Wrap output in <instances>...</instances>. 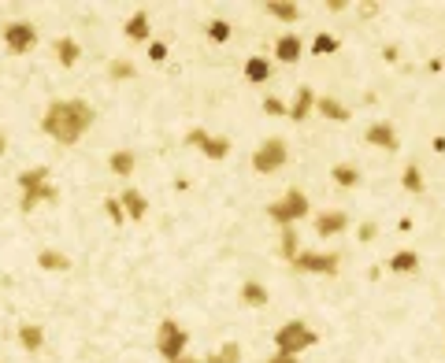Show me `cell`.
Returning <instances> with one entry per match:
<instances>
[{"label":"cell","mask_w":445,"mask_h":363,"mask_svg":"<svg viewBox=\"0 0 445 363\" xmlns=\"http://www.w3.org/2000/svg\"><path fill=\"white\" fill-rule=\"evenodd\" d=\"M89 126H93V108L86 101H56L49 104V112L41 119V130L60 145H75Z\"/></svg>","instance_id":"cell-1"},{"label":"cell","mask_w":445,"mask_h":363,"mask_svg":"<svg viewBox=\"0 0 445 363\" xmlns=\"http://www.w3.org/2000/svg\"><path fill=\"white\" fill-rule=\"evenodd\" d=\"M315 341H320V338H315V330H312V326H304L301 319L286 323L282 330L275 334V345H278V356H297V352L312 349Z\"/></svg>","instance_id":"cell-2"},{"label":"cell","mask_w":445,"mask_h":363,"mask_svg":"<svg viewBox=\"0 0 445 363\" xmlns=\"http://www.w3.org/2000/svg\"><path fill=\"white\" fill-rule=\"evenodd\" d=\"M186 345H189V334L178 326L175 319H163L160 323V334H156V349H160V356L167 360V363H175L178 356H186Z\"/></svg>","instance_id":"cell-3"},{"label":"cell","mask_w":445,"mask_h":363,"mask_svg":"<svg viewBox=\"0 0 445 363\" xmlns=\"http://www.w3.org/2000/svg\"><path fill=\"white\" fill-rule=\"evenodd\" d=\"M267 215H271L278 226H289V223L304 219V215H308V197L301 193V189H289L282 201H275V204L267 208Z\"/></svg>","instance_id":"cell-4"},{"label":"cell","mask_w":445,"mask_h":363,"mask_svg":"<svg viewBox=\"0 0 445 363\" xmlns=\"http://www.w3.org/2000/svg\"><path fill=\"white\" fill-rule=\"evenodd\" d=\"M286 163V141L282 138H267L256 149V156H252V167L260 171V175H271V171H278Z\"/></svg>","instance_id":"cell-5"},{"label":"cell","mask_w":445,"mask_h":363,"mask_svg":"<svg viewBox=\"0 0 445 363\" xmlns=\"http://www.w3.org/2000/svg\"><path fill=\"white\" fill-rule=\"evenodd\" d=\"M341 256L338 252H297L293 267L297 271H308V275H334L338 271Z\"/></svg>","instance_id":"cell-6"},{"label":"cell","mask_w":445,"mask_h":363,"mask_svg":"<svg viewBox=\"0 0 445 363\" xmlns=\"http://www.w3.org/2000/svg\"><path fill=\"white\" fill-rule=\"evenodd\" d=\"M4 45H8V52L23 56V52H30L34 45H38V30H34L30 23H8L4 26Z\"/></svg>","instance_id":"cell-7"},{"label":"cell","mask_w":445,"mask_h":363,"mask_svg":"<svg viewBox=\"0 0 445 363\" xmlns=\"http://www.w3.org/2000/svg\"><path fill=\"white\" fill-rule=\"evenodd\" d=\"M312 108H315V93H312V86H301V89H297V97H293V108H289V119H293V123H304Z\"/></svg>","instance_id":"cell-8"},{"label":"cell","mask_w":445,"mask_h":363,"mask_svg":"<svg viewBox=\"0 0 445 363\" xmlns=\"http://www.w3.org/2000/svg\"><path fill=\"white\" fill-rule=\"evenodd\" d=\"M349 219H345V212H320L315 215V230L323 234V238H330V234H341Z\"/></svg>","instance_id":"cell-9"},{"label":"cell","mask_w":445,"mask_h":363,"mask_svg":"<svg viewBox=\"0 0 445 363\" xmlns=\"http://www.w3.org/2000/svg\"><path fill=\"white\" fill-rule=\"evenodd\" d=\"M145 212H149L145 197L138 193V189H126V193H123V215H126V219H134V223H138V219H145Z\"/></svg>","instance_id":"cell-10"},{"label":"cell","mask_w":445,"mask_h":363,"mask_svg":"<svg viewBox=\"0 0 445 363\" xmlns=\"http://www.w3.org/2000/svg\"><path fill=\"white\" fill-rule=\"evenodd\" d=\"M368 141L378 145V149H386V152L397 149V138H394V126H389V123H375V126H371V130H368Z\"/></svg>","instance_id":"cell-11"},{"label":"cell","mask_w":445,"mask_h":363,"mask_svg":"<svg viewBox=\"0 0 445 363\" xmlns=\"http://www.w3.org/2000/svg\"><path fill=\"white\" fill-rule=\"evenodd\" d=\"M41 201H56V189H52L49 182L38 186V189H26V193H23V212H34Z\"/></svg>","instance_id":"cell-12"},{"label":"cell","mask_w":445,"mask_h":363,"mask_svg":"<svg viewBox=\"0 0 445 363\" xmlns=\"http://www.w3.org/2000/svg\"><path fill=\"white\" fill-rule=\"evenodd\" d=\"M19 341H23L26 352H38L41 345H45V330H41L38 323H26V326H19Z\"/></svg>","instance_id":"cell-13"},{"label":"cell","mask_w":445,"mask_h":363,"mask_svg":"<svg viewBox=\"0 0 445 363\" xmlns=\"http://www.w3.org/2000/svg\"><path fill=\"white\" fill-rule=\"evenodd\" d=\"M275 56L282 60V63H297V60H301V38H293V34L282 38V41L275 45Z\"/></svg>","instance_id":"cell-14"},{"label":"cell","mask_w":445,"mask_h":363,"mask_svg":"<svg viewBox=\"0 0 445 363\" xmlns=\"http://www.w3.org/2000/svg\"><path fill=\"white\" fill-rule=\"evenodd\" d=\"M315 108H320V112L326 115V119H349V108H345V104H338V101H334V97H315Z\"/></svg>","instance_id":"cell-15"},{"label":"cell","mask_w":445,"mask_h":363,"mask_svg":"<svg viewBox=\"0 0 445 363\" xmlns=\"http://www.w3.org/2000/svg\"><path fill=\"white\" fill-rule=\"evenodd\" d=\"M78 56H82V49H78L71 38H60V41H56V60L63 63V67H75Z\"/></svg>","instance_id":"cell-16"},{"label":"cell","mask_w":445,"mask_h":363,"mask_svg":"<svg viewBox=\"0 0 445 363\" xmlns=\"http://www.w3.org/2000/svg\"><path fill=\"white\" fill-rule=\"evenodd\" d=\"M134 163H138V156H134L130 149H119V152H112V160H108V167H112L115 175H130V171H134Z\"/></svg>","instance_id":"cell-17"},{"label":"cell","mask_w":445,"mask_h":363,"mask_svg":"<svg viewBox=\"0 0 445 363\" xmlns=\"http://www.w3.org/2000/svg\"><path fill=\"white\" fill-rule=\"evenodd\" d=\"M126 38H130V41H145V38H149V15L138 12L134 19H126Z\"/></svg>","instance_id":"cell-18"},{"label":"cell","mask_w":445,"mask_h":363,"mask_svg":"<svg viewBox=\"0 0 445 363\" xmlns=\"http://www.w3.org/2000/svg\"><path fill=\"white\" fill-rule=\"evenodd\" d=\"M241 301L252 304V308H263V304H267V289H263L260 282H245L241 286Z\"/></svg>","instance_id":"cell-19"},{"label":"cell","mask_w":445,"mask_h":363,"mask_svg":"<svg viewBox=\"0 0 445 363\" xmlns=\"http://www.w3.org/2000/svg\"><path fill=\"white\" fill-rule=\"evenodd\" d=\"M45 182H49V167H30V171H23V175H19L23 193H26V189H38V186H45Z\"/></svg>","instance_id":"cell-20"},{"label":"cell","mask_w":445,"mask_h":363,"mask_svg":"<svg viewBox=\"0 0 445 363\" xmlns=\"http://www.w3.org/2000/svg\"><path fill=\"white\" fill-rule=\"evenodd\" d=\"M38 263H41L45 271H67L71 267V260L63 256V252H56V249H45L41 256H38Z\"/></svg>","instance_id":"cell-21"},{"label":"cell","mask_w":445,"mask_h":363,"mask_svg":"<svg viewBox=\"0 0 445 363\" xmlns=\"http://www.w3.org/2000/svg\"><path fill=\"white\" fill-rule=\"evenodd\" d=\"M208 363H241V345L226 341L223 349H215L212 356H208Z\"/></svg>","instance_id":"cell-22"},{"label":"cell","mask_w":445,"mask_h":363,"mask_svg":"<svg viewBox=\"0 0 445 363\" xmlns=\"http://www.w3.org/2000/svg\"><path fill=\"white\" fill-rule=\"evenodd\" d=\"M263 12L267 15H275V19H282V23H293L297 19V4H278V0H267V4H263Z\"/></svg>","instance_id":"cell-23"},{"label":"cell","mask_w":445,"mask_h":363,"mask_svg":"<svg viewBox=\"0 0 445 363\" xmlns=\"http://www.w3.org/2000/svg\"><path fill=\"white\" fill-rule=\"evenodd\" d=\"M267 75H271V63L267 60L252 56L249 63H245V78H249V82H267Z\"/></svg>","instance_id":"cell-24"},{"label":"cell","mask_w":445,"mask_h":363,"mask_svg":"<svg viewBox=\"0 0 445 363\" xmlns=\"http://www.w3.org/2000/svg\"><path fill=\"white\" fill-rule=\"evenodd\" d=\"M401 186L408 189V193H423V175H420V163H408L405 167V178H401Z\"/></svg>","instance_id":"cell-25"},{"label":"cell","mask_w":445,"mask_h":363,"mask_svg":"<svg viewBox=\"0 0 445 363\" xmlns=\"http://www.w3.org/2000/svg\"><path fill=\"white\" fill-rule=\"evenodd\" d=\"M330 178L338 182V186L349 189V186H357V182H360V171H357V167H349V163H338V167L330 171Z\"/></svg>","instance_id":"cell-26"},{"label":"cell","mask_w":445,"mask_h":363,"mask_svg":"<svg viewBox=\"0 0 445 363\" xmlns=\"http://www.w3.org/2000/svg\"><path fill=\"white\" fill-rule=\"evenodd\" d=\"M420 267V256H416V252H397V256H389V271H397V275H401V271H416Z\"/></svg>","instance_id":"cell-27"},{"label":"cell","mask_w":445,"mask_h":363,"mask_svg":"<svg viewBox=\"0 0 445 363\" xmlns=\"http://www.w3.org/2000/svg\"><path fill=\"white\" fill-rule=\"evenodd\" d=\"M201 149H204V156H208V160H223L226 152H230V141H226V138H208V141L201 145Z\"/></svg>","instance_id":"cell-28"},{"label":"cell","mask_w":445,"mask_h":363,"mask_svg":"<svg viewBox=\"0 0 445 363\" xmlns=\"http://www.w3.org/2000/svg\"><path fill=\"white\" fill-rule=\"evenodd\" d=\"M108 75H112L115 82H126V78H134V63H130V60H112Z\"/></svg>","instance_id":"cell-29"},{"label":"cell","mask_w":445,"mask_h":363,"mask_svg":"<svg viewBox=\"0 0 445 363\" xmlns=\"http://www.w3.org/2000/svg\"><path fill=\"white\" fill-rule=\"evenodd\" d=\"M282 256L289 263L297 260V234H293V226H282Z\"/></svg>","instance_id":"cell-30"},{"label":"cell","mask_w":445,"mask_h":363,"mask_svg":"<svg viewBox=\"0 0 445 363\" xmlns=\"http://www.w3.org/2000/svg\"><path fill=\"white\" fill-rule=\"evenodd\" d=\"M334 49H338V41H334L330 34H320V38L312 41V52H315V56H330Z\"/></svg>","instance_id":"cell-31"},{"label":"cell","mask_w":445,"mask_h":363,"mask_svg":"<svg viewBox=\"0 0 445 363\" xmlns=\"http://www.w3.org/2000/svg\"><path fill=\"white\" fill-rule=\"evenodd\" d=\"M208 38H212V41H226V38H230V23H223V19L208 23Z\"/></svg>","instance_id":"cell-32"},{"label":"cell","mask_w":445,"mask_h":363,"mask_svg":"<svg viewBox=\"0 0 445 363\" xmlns=\"http://www.w3.org/2000/svg\"><path fill=\"white\" fill-rule=\"evenodd\" d=\"M263 112H267V115H286L289 108L278 101V97H267V101H263Z\"/></svg>","instance_id":"cell-33"},{"label":"cell","mask_w":445,"mask_h":363,"mask_svg":"<svg viewBox=\"0 0 445 363\" xmlns=\"http://www.w3.org/2000/svg\"><path fill=\"white\" fill-rule=\"evenodd\" d=\"M104 212L112 215V223H115V226L126 223V215H123V204H119V201H108V204H104Z\"/></svg>","instance_id":"cell-34"},{"label":"cell","mask_w":445,"mask_h":363,"mask_svg":"<svg viewBox=\"0 0 445 363\" xmlns=\"http://www.w3.org/2000/svg\"><path fill=\"white\" fill-rule=\"evenodd\" d=\"M378 238V226L375 223H364V226H360V241H375Z\"/></svg>","instance_id":"cell-35"},{"label":"cell","mask_w":445,"mask_h":363,"mask_svg":"<svg viewBox=\"0 0 445 363\" xmlns=\"http://www.w3.org/2000/svg\"><path fill=\"white\" fill-rule=\"evenodd\" d=\"M186 141H189V145H197V149H201V145L208 141V134H204V130H189V138H186Z\"/></svg>","instance_id":"cell-36"},{"label":"cell","mask_w":445,"mask_h":363,"mask_svg":"<svg viewBox=\"0 0 445 363\" xmlns=\"http://www.w3.org/2000/svg\"><path fill=\"white\" fill-rule=\"evenodd\" d=\"M149 56H152V60H163V56H167V49H163V41H156V45H152V49H149Z\"/></svg>","instance_id":"cell-37"},{"label":"cell","mask_w":445,"mask_h":363,"mask_svg":"<svg viewBox=\"0 0 445 363\" xmlns=\"http://www.w3.org/2000/svg\"><path fill=\"white\" fill-rule=\"evenodd\" d=\"M375 12H378V4H375V0H371V4H360V15H364V19H371Z\"/></svg>","instance_id":"cell-38"},{"label":"cell","mask_w":445,"mask_h":363,"mask_svg":"<svg viewBox=\"0 0 445 363\" xmlns=\"http://www.w3.org/2000/svg\"><path fill=\"white\" fill-rule=\"evenodd\" d=\"M326 12H334V15L345 12V0H326Z\"/></svg>","instance_id":"cell-39"},{"label":"cell","mask_w":445,"mask_h":363,"mask_svg":"<svg viewBox=\"0 0 445 363\" xmlns=\"http://www.w3.org/2000/svg\"><path fill=\"white\" fill-rule=\"evenodd\" d=\"M267 363H301V360H297V356H278V352H275V356H271Z\"/></svg>","instance_id":"cell-40"},{"label":"cell","mask_w":445,"mask_h":363,"mask_svg":"<svg viewBox=\"0 0 445 363\" xmlns=\"http://www.w3.org/2000/svg\"><path fill=\"white\" fill-rule=\"evenodd\" d=\"M175 363H201V360H193V356H178Z\"/></svg>","instance_id":"cell-41"},{"label":"cell","mask_w":445,"mask_h":363,"mask_svg":"<svg viewBox=\"0 0 445 363\" xmlns=\"http://www.w3.org/2000/svg\"><path fill=\"white\" fill-rule=\"evenodd\" d=\"M4 149H8V145H4V134H0V156H4Z\"/></svg>","instance_id":"cell-42"}]
</instances>
